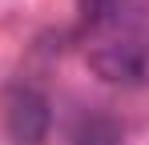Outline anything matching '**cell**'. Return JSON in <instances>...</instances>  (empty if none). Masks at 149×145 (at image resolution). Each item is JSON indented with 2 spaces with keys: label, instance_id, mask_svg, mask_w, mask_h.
<instances>
[{
  "label": "cell",
  "instance_id": "obj_1",
  "mask_svg": "<svg viewBox=\"0 0 149 145\" xmlns=\"http://www.w3.org/2000/svg\"><path fill=\"white\" fill-rule=\"evenodd\" d=\"M89 69L101 81L121 89H149V40L145 36H113L89 48Z\"/></svg>",
  "mask_w": 149,
  "mask_h": 145
},
{
  "label": "cell",
  "instance_id": "obj_4",
  "mask_svg": "<svg viewBox=\"0 0 149 145\" xmlns=\"http://www.w3.org/2000/svg\"><path fill=\"white\" fill-rule=\"evenodd\" d=\"M69 145H125V129L109 113H81L69 133Z\"/></svg>",
  "mask_w": 149,
  "mask_h": 145
},
{
  "label": "cell",
  "instance_id": "obj_2",
  "mask_svg": "<svg viewBox=\"0 0 149 145\" xmlns=\"http://www.w3.org/2000/svg\"><path fill=\"white\" fill-rule=\"evenodd\" d=\"M4 133L12 145H45L52 133V105L36 85H12L4 93Z\"/></svg>",
  "mask_w": 149,
  "mask_h": 145
},
{
  "label": "cell",
  "instance_id": "obj_3",
  "mask_svg": "<svg viewBox=\"0 0 149 145\" xmlns=\"http://www.w3.org/2000/svg\"><path fill=\"white\" fill-rule=\"evenodd\" d=\"M77 12L85 32H113L133 20L137 0H77Z\"/></svg>",
  "mask_w": 149,
  "mask_h": 145
}]
</instances>
